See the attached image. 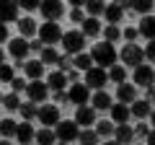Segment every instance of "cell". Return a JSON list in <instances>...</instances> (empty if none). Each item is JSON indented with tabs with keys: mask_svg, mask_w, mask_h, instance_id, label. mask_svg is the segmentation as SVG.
<instances>
[{
	"mask_svg": "<svg viewBox=\"0 0 155 145\" xmlns=\"http://www.w3.org/2000/svg\"><path fill=\"white\" fill-rule=\"evenodd\" d=\"M134 83L150 88V86L155 83V70H153V65H140V67H134Z\"/></svg>",
	"mask_w": 155,
	"mask_h": 145,
	"instance_id": "cell-10",
	"label": "cell"
},
{
	"mask_svg": "<svg viewBox=\"0 0 155 145\" xmlns=\"http://www.w3.org/2000/svg\"><path fill=\"white\" fill-rule=\"evenodd\" d=\"M47 93H49V86L41 83V80H31V83H28V88H26L28 101H34V104L44 101V99H47Z\"/></svg>",
	"mask_w": 155,
	"mask_h": 145,
	"instance_id": "cell-9",
	"label": "cell"
},
{
	"mask_svg": "<svg viewBox=\"0 0 155 145\" xmlns=\"http://www.w3.org/2000/svg\"><path fill=\"white\" fill-rule=\"evenodd\" d=\"M8 52H11V55L16 57L18 62H23L26 52H31V49H28V42L23 39V36H16V39H11V42H8Z\"/></svg>",
	"mask_w": 155,
	"mask_h": 145,
	"instance_id": "cell-12",
	"label": "cell"
},
{
	"mask_svg": "<svg viewBox=\"0 0 155 145\" xmlns=\"http://www.w3.org/2000/svg\"><path fill=\"white\" fill-rule=\"evenodd\" d=\"M91 57H93V62H96V67H114V62H116V49H114V44H109V42H101V44H96L93 47V52H91Z\"/></svg>",
	"mask_w": 155,
	"mask_h": 145,
	"instance_id": "cell-1",
	"label": "cell"
},
{
	"mask_svg": "<svg viewBox=\"0 0 155 145\" xmlns=\"http://www.w3.org/2000/svg\"><path fill=\"white\" fill-rule=\"evenodd\" d=\"M75 122L80 124V127H88V124H93V122H96V109H93V106H78Z\"/></svg>",
	"mask_w": 155,
	"mask_h": 145,
	"instance_id": "cell-14",
	"label": "cell"
},
{
	"mask_svg": "<svg viewBox=\"0 0 155 145\" xmlns=\"http://www.w3.org/2000/svg\"><path fill=\"white\" fill-rule=\"evenodd\" d=\"M23 70H26V75L31 80H39L41 75H44V62H41V60H26Z\"/></svg>",
	"mask_w": 155,
	"mask_h": 145,
	"instance_id": "cell-19",
	"label": "cell"
},
{
	"mask_svg": "<svg viewBox=\"0 0 155 145\" xmlns=\"http://www.w3.org/2000/svg\"><path fill=\"white\" fill-rule=\"evenodd\" d=\"M114 135H116V143H119V145H129L134 140V127H129V124H119Z\"/></svg>",
	"mask_w": 155,
	"mask_h": 145,
	"instance_id": "cell-22",
	"label": "cell"
},
{
	"mask_svg": "<svg viewBox=\"0 0 155 145\" xmlns=\"http://www.w3.org/2000/svg\"><path fill=\"white\" fill-rule=\"evenodd\" d=\"M11 88H13V93H21V91H26V88H28V83H26V78H13Z\"/></svg>",
	"mask_w": 155,
	"mask_h": 145,
	"instance_id": "cell-41",
	"label": "cell"
},
{
	"mask_svg": "<svg viewBox=\"0 0 155 145\" xmlns=\"http://www.w3.org/2000/svg\"><path fill=\"white\" fill-rule=\"evenodd\" d=\"M57 60H60V55H57L54 47H44V52H41V62H44V65H57Z\"/></svg>",
	"mask_w": 155,
	"mask_h": 145,
	"instance_id": "cell-34",
	"label": "cell"
},
{
	"mask_svg": "<svg viewBox=\"0 0 155 145\" xmlns=\"http://www.w3.org/2000/svg\"><path fill=\"white\" fill-rule=\"evenodd\" d=\"M5 39H8V26H5V23H0V44H3Z\"/></svg>",
	"mask_w": 155,
	"mask_h": 145,
	"instance_id": "cell-49",
	"label": "cell"
},
{
	"mask_svg": "<svg viewBox=\"0 0 155 145\" xmlns=\"http://www.w3.org/2000/svg\"><path fill=\"white\" fill-rule=\"evenodd\" d=\"M122 36H124V39L129 42V44H132V42H134V39L140 36V29H132V26H127V29L122 31Z\"/></svg>",
	"mask_w": 155,
	"mask_h": 145,
	"instance_id": "cell-42",
	"label": "cell"
},
{
	"mask_svg": "<svg viewBox=\"0 0 155 145\" xmlns=\"http://www.w3.org/2000/svg\"><path fill=\"white\" fill-rule=\"evenodd\" d=\"M16 137H18V143H21V145H28L31 140H36V132H34V127L28 122H23V124H18Z\"/></svg>",
	"mask_w": 155,
	"mask_h": 145,
	"instance_id": "cell-23",
	"label": "cell"
},
{
	"mask_svg": "<svg viewBox=\"0 0 155 145\" xmlns=\"http://www.w3.org/2000/svg\"><path fill=\"white\" fill-rule=\"evenodd\" d=\"M54 135H57L60 143H72V140L80 137V124H78L75 119H62L54 127Z\"/></svg>",
	"mask_w": 155,
	"mask_h": 145,
	"instance_id": "cell-3",
	"label": "cell"
},
{
	"mask_svg": "<svg viewBox=\"0 0 155 145\" xmlns=\"http://www.w3.org/2000/svg\"><path fill=\"white\" fill-rule=\"evenodd\" d=\"M21 117H23V122H31L34 117H39V106L34 104V101H26V104H21Z\"/></svg>",
	"mask_w": 155,
	"mask_h": 145,
	"instance_id": "cell-26",
	"label": "cell"
},
{
	"mask_svg": "<svg viewBox=\"0 0 155 145\" xmlns=\"http://www.w3.org/2000/svg\"><path fill=\"white\" fill-rule=\"evenodd\" d=\"M67 80H70V83H78V70H70V72H67Z\"/></svg>",
	"mask_w": 155,
	"mask_h": 145,
	"instance_id": "cell-50",
	"label": "cell"
},
{
	"mask_svg": "<svg viewBox=\"0 0 155 145\" xmlns=\"http://www.w3.org/2000/svg\"><path fill=\"white\" fill-rule=\"evenodd\" d=\"M28 49L41 55V52H44V42H41V39H31V42H28Z\"/></svg>",
	"mask_w": 155,
	"mask_h": 145,
	"instance_id": "cell-43",
	"label": "cell"
},
{
	"mask_svg": "<svg viewBox=\"0 0 155 145\" xmlns=\"http://www.w3.org/2000/svg\"><path fill=\"white\" fill-rule=\"evenodd\" d=\"M124 78H127V70H124L122 65L109 67V80H114V83H119V86H122V83H124Z\"/></svg>",
	"mask_w": 155,
	"mask_h": 145,
	"instance_id": "cell-30",
	"label": "cell"
},
{
	"mask_svg": "<svg viewBox=\"0 0 155 145\" xmlns=\"http://www.w3.org/2000/svg\"><path fill=\"white\" fill-rule=\"evenodd\" d=\"M18 31H21V36L26 39V36H34V34L39 31V26H36V21H34V18L23 16V18H18Z\"/></svg>",
	"mask_w": 155,
	"mask_h": 145,
	"instance_id": "cell-21",
	"label": "cell"
},
{
	"mask_svg": "<svg viewBox=\"0 0 155 145\" xmlns=\"http://www.w3.org/2000/svg\"><path fill=\"white\" fill-rule=\"evenodd\" d=\"M39 122L44 124V127H52V130H54L57 124L62 122V119H60V109H57L54 104H47V106H39Z\"/></svg>",
	"mask_w": 155,
	"mask_h": 145,
	"instance_id": "cell-7",
	"label": "cell"
},
{
	"mask_svg": "<svg viewBox=\"0 0 155 145\" xmlns=\"http://www.w3.org/2000/svg\"><path fill=\"white\" fill-rule=\"evenodd\" d=\"M91 67H93V57H91V55H85V52H83V55L75 57V70H85V72H88Z\"/></svg>",
	"mask_w": 155,
	"mask_h": 145,
	"instance_id": "cell-31",
	"label": "cell"
},
{
	"mask_svg": "<svg viewBox=\"0 0 155 145\" xmlns=\"http://www.w3.org/2000/svg\"><path fill=\"white\" fill-rule=\"evenodd\" d=\"M85 8H88V13H91V18H96L98 13H104L106 11V5L101 3V0H91V3H85Z\"/></svg>",
	"mask_w": 155,
	"mask_h": 145,
	"instance_id": "cell-38",
	"label": "cell"
},
{
	"mask_svg": "<svg viewBox=\"0 0 155 145\" xmlns=\"http://www.w3.org/2000/svg\"><path fill=\"white\" fill-rule=\"evenodd\" d=\"M3 106H5L8 112H18V109H21V99H18V93H5Z\"/></svg>",
	"mask_w": 155,
	"mask_h": 145,
	"instance_id": "cell-32",
	"label": "cell"
},
{
	"mask_svg": "<svg viewBox=\"0 0 155 145\" xmlns=\"http://www.w3.org/2000/svg\"><path fill=\"white\" fill-rule=\"evenodd\" d=\"M150 119H153V124H155V109H153V114H150Z\"/></svg>",
	"mask_w": 155,
	"mask_h": 145,
	"instance_id": "cell-55",
	"label": "cell"
},
{
	"mask_svg": "<svg viewBox=\"0 0 155 145\" xmlns=\"http://www.w3.org/2000/svg\"><path fill=\"white\" fill-rule=\"evenodd\" d=\"M18 5H21L23 11H36V8H39V3H31V0H28V3H18Z\"/></svg>",
	"mask_w": 155,
	"mask_h": 145,
	"instance_id": "cell-48",
	"label": "cell"
},
{
	"mask_svg": "<svg viewBox=\"0 0 155 145\" xmlns=\"http://www.w3.org/2000/svg\"><path fill=\"white\" fill-rule=\"evenodd\" d=\"M3 99H5V96H3V93H0V104H3Z\"/></svg>",
	"mask_w": 155,
	"mask_h": 145,
	"instance_id": "cell-57",
	"label": "cell"
},
{
	"mask_svg": "<svg viewBox=\"0 0 155 145\" xmlns=\"http://www.w3.org/2000/svg\"><path fill=\"white\" fill-rule=\"evenodd\" d=\"M101 31V23H98V18H85L83 21V36H96V34Z\"/></svg>",
	"mask_w": 155,
	"mask_h": 145,
	"instance_id": "cell-28",
	"label": "cell"
},
{
	"mask_svg": "<svg viewBox=\"0 0 155 145\" xmlns=\"http://www.w3.org/2000/svg\"><path fill=\"white\" fill-rule=\"evenodd\" d=\"M54 140H57V135H54V130H52V127H41L36 132V143L39 145H54Z\"/></svg>",
	"mask_w": 155,
	"mask_h": 145,
	"instance_id": "cell-25",
	"label": "cell"
},
{
	"mask_svg": "<svg viewBox=\"0 0 155 145\" xmlns=\"http://www.w3.org/2000/svg\"><path fill=\"white\" fill-rule=\"evenodd\" d=\"M16 72H13V65H0V80L3 83H13Z\"/></svg>",
	"mask_w": 155,
	"mask_h": 145,
	"instance_id": "cell-39",
	"label": "cell"
},
{
	"mask_svg": "<svg viewBox=\"0 0 155 145\" xmlns=\"http://www.w3.org/2000/svg\"><path fill=\"white\" fill-rule=\"evenodd\" d=\"M132 8L137 13H142V16H150V11H153V3L150 0H137V3H132Z\"/></svg>",
	"mask_w": 155,
	"mask_h": 145,
	"instance_id": "cell-40",
	"label": "cell"
},
{
	"mask_svg": "<svg viewBox=\"0 0 155 145\" xmlns=\"http://www.w3.org/2000/svg\"><path fill=\"white\" fill-rule=\"evenodd\" d=\"M104 145H119V143H116V140H109V143H104Z\"/></svg>",
	"mask_w": 155,
	"mask_h": 145,
	"instance_id": "cell-54",
	"label": "cell"
},
{
	"mask_svg": "<svg viewBox=\"0 0 155 145\" xmlns=\"http://www.w3.org/2000/svg\"><path fill=\"white\" fill-rule=\"evenodd\" d=\"M104 16H106V21L109 23H119L124 18V8H122V3H109V5H106V11H104Z\"/></svg>",
	"mask_w": 155,
	"mask_h": 145,
	"instance_id": "cell-17",
	"label": "cell"
},
{
	"mask_svg": "<svg viewBox=\"0 0 155 145\" xmlns=\"http://www.w3.org/2000/svg\"><path fill=\"white\" fill-rule=\"evenodd\" d=\"M62 47H65V55H83V47H85V36L83 31H65L62 36Z\"/></svg>",
	"mask_w": 155,
	"mask_h": 145,
	"instance_id": "cell-2",
	"label": "cell"
},
{
	"mask_svg": "<svg viewBox=\"0 0 155 145\" xmlns=\"http://www.w3.org/2000/svg\"><path fill=\"white\" fill-rule=\"evenodd\" d=\"M78 140H80V145H96L98 143V132L96 130H83Z\"/></svg>",
	"mask_w": 155,
	"mask_h": 145,
	"instance_id": "cell-35",
	"label": "cell"
},
{
	"mask_svg": "<svg viewBox=\"0 0 155 145\" xmlns=\"http://www.w3.org/2000/svg\"><path fill=\"white\" fill-rule=\"evenodd\" d=\"M57 145H67V143H57Z\"/></svg>",
	"mask_w": 155,
	"mask_h": 145,
	"instance_id": "cell-58",
	"label": "cell"
},
{
	"mask_svg": "<svg viewBox=\"0 0 155 145\" xmlns=\"http://www.w3.org/2000/svg\"><path fill=\"white\" fill-rule=\"evenodd\" d=\"M54 101H57V104H65V101H70V99H67L65 91H57V93H54Z\"/></svg>",
	"mask_w": 155,
	"mask_h": 145,
	"instance_id": "cell-47",
	"label": "cell"
},
{
	"mask_svg": "<svg viewBox=\"0 0 155 145\" xmlns=\"http://www.w3.org/2000/svg\"><path fill=\"white\" fill-rule=\"evenodd\" d=\"M88 86L85 83H72L70 91H67V99L72 101L75 106H88Z\"/></svg>",
	"mask_w": 155,
	"mask_h": 145,
	"instance_id": "cell-8",
	"label": "cell"
},
{
	"mask_svg": "<svg viewBox=\"0 0 155 145\" xmlns=\"http://www.w3.org/2000/svg\"><path fill=\"white\" fill-rule=\"evenodd\" d=\"M142 60H145V49H140L137 44H124L122 47V62H124V65L140 67Z\"/></svg>",
	"mask_w": 155,
	"mask_h": 145,
	"instance_id": "cell-6",
	"label": "cell"
},
{
	"mask_svg": "<svg viewBox=\"0 0 155 145\" xmlns=\"http://www.w3.org/2000/svg\"><path fill=\"white\" fill-rule=\"evenodd\" d=\"M16 132H18V122H13V119H3V122H0V137L3 140L13 137Z\"/></svg>",
	"mask_w": 155,
	"mask_h": 145,
	"instance_id": "cell-27",
	"label": "cell"
},
{
	"mask_svg": "<svg viewBox=\"0 0 155 145\" xmlns=\"http://www.w3.org/2000/svg\"><path fill=\"white\" fill-rule=\"evenodd\" d=\"M109 112H111V119H114L116 124H127V119H129V114H132V109H129L127 104H114Z\"/></svg>",
	"mask_w": 155,
	"mask_h": 145,
	"instance_id": "cell-16",
	"label": "cell"
},
{
	"mask_svg": "<svg viewBox=\"0 0 155 145\" xmlns=\"http://www.w3.org/2000/svg\"><path fill=\"white\" fill-rule=\"evenodd\" d=\"M134 135H137V137H147V135H150L147 124H137V127H134Z\"/></svg>",
	"mask_w": 155,
	"mask_h": 145,
	"instance_id": "cell-45",
	"label": "cell"
},
{
	"mask_svg": "<svg viewBox=\"0 0 155 145\" xmlns=\"http://www.w3.org/2000/svg\"><path fill=\"white\" fill-rule=\"evenodd\" d=\"M39 11H41V16H44L47 21H54V18L62 16L65 5H62L60 0H47V3H39Z\"/></svg>",
	"mask_w": 155,
	"mask_h": 145,
	"instance_id": "cell-11",
	"label": "cell"
},
{
	"mask_svg": "<svg viewBox=\"0 0 155 145\" xmlns=\"http://www.w3.org/2000/svg\"><path fill=\"white\" fill-rule=\"evenodd\" d=\"M62 36H65V34H62L60 23H54V21H47V23H41V26H39V39L44 42L47 47L62 42Z\"/></svg>",
	"mask_w": 155,
	"mask_h": 145,
	"instance_id": "cell-4",
	"label": "cell"
},
{
	"mask_svg": "<svg viewBox=\"0 0 155 145\" xmlns=\"http://www.w3.org/2000/svg\"><path fill=\"white\" fill-rule=\"evenodd\" d=\"M91 106H93V109H111V96L106 93V91H96L93 93V99H91Z\"/></svg>",
	"mask_w": 155,
	"mask_h": 145,
	"instance_id": "cell-24",
	"label": "cell"
},
{
	"mask_svg": "<svg viewBox=\"0 0 155 145\" xmlns=\"http://www.w3.org/2000/svg\"><path fill=\"white\" fill-rule=\"evenodd\" d=\"M104 36H106V42H109V44H114V42H119V39H122V31H119V26L109 23V26L104 29Z\"/></svg>",
	"mask_w": 155,
	"mask_h": 145,
	"instance_id": "cell-33",
	"label": "cell"
},
{
	"mask_svg": "<svg viewBox=\"0 0 155 145\" xmlns=\"http://www.w3.org/2000/svg\"><path fill=\"white\" fill-rule=\"evenodd\" d=\"M0 65H5V52H3V47H0Z\"/></svg>",
	"mask_w": 155,
	"mask_h": 145,
	"instance_id": "cell-53",
	"label": "cell"
},
{
	"mask_svg": "<svg viewBox=\"0 0 155 145\" xmlns=\"http://www.w3.org/2000/svg\"><path fill=\"white\" fill-rule=\"evenodd\" d=\"M137 29H140V34H142L145 39L153 42L155 39V16H153V13H150V16H142V21H140Z\"/></svg>",
	"mask_w": 155,
	"mask_h": 145,
	"instance_id": "cell-18",
	"label": "cell"
},
{
	"mask_svg": "<svg viewBox=\"0 0 155 145\" xmlns=\"http://www.w3.org/2000/svg\"><path fill=\"white\" fill-rule=\"evenodd\" d=\"M116 96H119V101H122V104H134V101H137V88H134V86H129V83H122L119 86V88H116Z\"/></svg>",
	"mask_w": 155,
	"mask_h": 145,
	"instance_id": "cell-15",
	"label": "cell"
},
{
	"mask_svg": "<svg viewBox=\"0 0 155 145\" xmlns=\"http://www.w3.org/2000/svg\"><path fill=\"white\" fill-rule=\"evenodd\" d=\"M0 145H11V143H8V140H0Z\"/></svg>",
	"mask_w": 155,
	"mask_h": 145,
	"instance_id": "cell-56",
	"label": "cell"
},
{
	"mask_svg": "<svg viewBox=\"0 0 155 145\" xmlns=\"http://www.w3.org/2000/svg\"><path fill=\"white\" fill-rule=\"evenodd\" d=\"M147 145H155V130H150V135H147Z\"/></svg>",
	"mask_w": 155,
	"mask_h": 145,
	"instance_id": "cell-52",
	"label": "cell"
},
{
	"mask_svg": "<svg viewBox=\"0 0 155 145\" xmlns=\"http://www.w3.org/2000/svg\"><path fill=\"white\" fill-rule=\"evenodd\" d=\"M18 11H21V5L18 3H0V23H13L18 21Z\"/></svg>",
	"mask_w": 155,
	"mask_h": 145,
	"instance_id": "cell-13",
	"label": "cell"
},
{
	"mask_svg": "<svg viewBox=\"0 0 155 145\" xmlns=\"http://www.w3.org/2000/svg\"><path fill=\"white\" fill-rule=\"evenodd\" d=\"M57 65H60V72H70V70H75V60H72L70 55H60Z\"/></svg>",
	"mask_w": 155,
	"mask_h": 145,
	"instance_id": "cell-36",
	"label": "cell"
},
{
	"mask_svg": "<svg viewBox=\"0 0 155 145\" xmlns=\"http://www.w3.org/2000/svg\"><path fill=\"white\" fill-rule=\"evenodd\" d=\"M96 132H98V135H106V137H111V135L116 132V127L109 122V119H104V122H98V124H96Z\"/></svg>",
	"mask_w": 155,
	"mask_h": 145,
	"instance_id": "cell-37",
	"label": "cell"
},
{
	"mask_svg": "<svg viewBox=\"0 0 155 145\" xmlns=\"http://www.w3.org/2000/svg\"><path fill=\"white\" fill-rule=\"evenodd\" d=\"M145 57H147V60H150V62H155V39H153V42H150V44H147V47H145Z\"/></svg>",
	"mask_w": 155,
	"mask_h": 145,
	"instance_id": "cell-44",
	"label": "cell"
},
{
	"mask_svg": "<svg viewBox=\"0 0 155 145\" xmlns=\"http://www.w3.org/2000/svg\"><path fill=\"white\" fill-rule=\"evenodd\" d=\"M106 83H109V72H106L104 67H96V65H93L88 72H85V86H88V88L101 91Z\"/></svg>",
	"mask_w": 155,
	"mask_h": 145,
	"instance_id": "cell-5",
	"label": "cell"
},
{
	"mask_svg": "<svg viewBox=\"0 0 155 145\" xmlns=\"http://www.w3.org/2000/svg\"><path fill=\"white\" fill-rule=\"evenodd\" d=\"M147 101H155V86H150V88H147Z\"/></svg>",
	"mask_w": 155,
	"mask_h": 145,
	"instance_id": "cell-51",
	"label": "cell"
},
{
	"mask_svg": "<svg viewBox=\"0 0 155 145\" xmlns=\"http://www.w3.org/2000/svg\"><path fill=\"white\" fill-rule=\"evenodd\" d=\"M129 109H132V114H134V117H140V119L147 117V114H153V112H150V101H134Z\"/></svg>",
	"mask_w": 155,
	"mask_h": 145,
	"instance_id": "cell-29",
	"label": "cell"
},
{
	"mask_svg": "<svg viewBox=\"0 0 155 145\" xmlns=\"http://www.w3.org/2000/svg\"><path fill=\"white\" fill-rule=\"evenodd\" d=\"M70 18H72V21H85V16H83L80 8H72V11H70Z\"/></svg>",
	"mask_w": 155,
	"mask_h": 145,
	"instance_id": "cell-46",
	"label": "cell"
},
{
	"mask_svg": "<svg viewBox=\"0 0 155 145\" xmlns=\"http://www.w3.org/2000/svg\"><path fill=\"white\" fill-rule=\"evenodd\" d=\"M47 86L57 93V91H62V88L67 86V75H65V72H60V70H57V72H49V75H47Z\"/></svg>",
	"mask_w": 155,
	"mask_h": 145,
	"instance_id": "cell-20",
	"label": "cell"
}]
</instances>
